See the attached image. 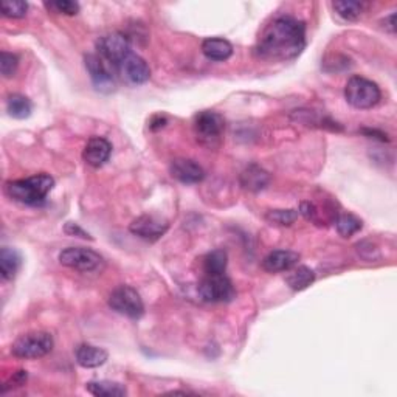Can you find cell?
<instances>
[{"mask_svg": "<svg viewBox=\"0 0 397 397\" xmlns=\"http://www.w3.org/2000/svg\"><path fill=\"white\" fill-rule=\"evenodd\" d=\"M169 174L173 176L176 181L186 185L200 183L205 178L204 168L190 159H176L171 161Z\"/></svg>", "mask_w": 397, "mask_h": 397, "instance_id": "obj_13", "label": "cell"}, {"mask_svg": "<svg viewBox=\"0 0 397 397\" xmlns=\"http://www.w3.org/2000/svg\"><path fill=\"white\" fill-rule=\"evenodd\" d=\"M300 255L292 250H274L262 259V269L269 274H281L298 266Z\"/></svg>", "mask_w": 397, "mask_h": 397, "instance_id": "obj_15", "label": "cell"}, {"mask_svg": "<svg viewBox=\"0 0 397 397\" xmlns=\"http://www.w3.org/2000/svg\"><path fill=\"white\" fill-rule=\"evenodd\" d=\"M25 382H27V371H18V372H14V376L10 379V382H8L6 385L14 384V386H22ZM6 385H4V386H6Z\"/></svg>", "mask_w": 397, "mask_h": 397, "instance_id": "obj_32", "label": "cell"}, {"mask_svg": "<svg viewBox=\"0 0 397 397\" xmlns=\"http://www.w3.org/2000/svg\"><path fill=\"white\" fill-rule=\"evenodd\" d=\"M168 228H169V222L154 214L140 216L129 225V231L132 235H135L145 240H149V243L159 240L168 231Z\"/></svg>", "mask_w": 397, "mask_h": 397, "instance_id": "obj_11", "label": "cell"}, {"mask_svg": "<svg viewBox=\"0 0 397 397\" xmlns=\"http://www.w3.org/2000/svg\"><path fill=\"white\" fill-rule=\"evenodd\" d=\"M332 6L340 18H343L345 20L360 19V16L363 14V8H365L363 4L353 2V0H340V2H334Z\"/></svg>", "mask_w": 397, "mask_h": 397, "instance_id": "obj_25", "label": "cell"}, {"mask_svg": "<svg viewBox=\"0 0 397 397\" xmlns=\"http://www.w3.org/2000/svg\"><path fill=\"white\" fill-rule=\"evenodd\" d=\"M115 72L118 73L124 81L132 85L145 84L149 81L151 78V68L147 66V62L134 51L116 67Z\"/></svg>", "mask_w": 397, "mask_h": 397, "instance_id": "obj_12", "label": "cell"}, {"mask_svg": "<svg viewBox=\"0 0 397 397\" xmlns=\"http://www.w3.org/2000/svg\"><path fill=\"white\" fill-rule=\"evenodd\" d=\"M315 281V271L306 266H295L287 271L286 283L292 291H305Z\"/></svg>", "mask_w": 397, "mask_h": 397, "instance_id": "obj_20", "label": "cell"}, {"mask_svg": "<svg viewBox=\"0 0 397 397\" xmlns=\"http://www.w3.org/2000/svg\"><path fill=\"white\" fill-rule=\"evenodd\" d=\"M363 227V222L359 217L351 214V213H343L340 214L336 219V228L340 236L343 238H351L355 233H359Z\"/></svg>", "mask_w": 397, "mask_h": 397, "instance_id": "obj_24", "label": "cell"}, {"mask_svg": "<svg viewBox=\"0 0 397 397\" xmlns=\"http://www.w3.org/2000/svg\"><path fill=\"white\" fill-rule=\"evenodd\" d=\"M306 49V25L305 22L281 16L274 19L262 30L255 47V51L259 58L275 62H287L297 59L303 50Z\"/></svg>", "mask_w": 397, "mask_h": 397, "instance_id": "obj_1", "label": "cell"}, {"mask_svg": "<svg viewBox=\"0 0 397 397\" xmlns=\"http://www.w3.org/2000/svg\"><path fill=\"white\" fill-rule=\"evenodd\" d=\"M239 181L244 190L250 193H259L264 188H267V185L270 183V174L258 165H250L240 173Z\"/></svg>", "mask_w": 397, "mask_h": 397, "instance_id": "obj_17", "label": "cell"}, {"mask_svg": "<svg viewBox=\"0 0 397 397\" xmlns=\"http://www.w3.org/2000/svg\"><path fill=\"white\" fill-rule=\"evenodd\" d=\"M202 53L209 61H227L233 54V45L222 37H208L202 42Z\"/></svg>", "mask_w": 397, "mask_h": 397, "instance_id": "obj_18", "label": "cell"}, {"mask_svg": "<svg viewBox=\"0 0 397 397\" xmlns=\"http://www.w3.org/2000/svg\"><path fill=\"white\" fill-rule=\"evenodd\" d=\"M18 66L19 58L16 54L2 51V54H0V72H2L5 78H11L16 73V70H18Z\"/></svg>", "mask_w": 397, "mask_h": 397, "instance_id": "obj_29", "label": "cell"}, {"mask_svg": "<svg viewBox=\"0 0 397 397\" xmlns=\"http://www.w3.org/2000/svg\"><path fill=\"white\" fill-rule=\"evenodd\" d=\"M365 135L369 137V138H379L380 142H388V135L384 134L382 130H377V129H363L362 130Z\"/></svg>", "mask_w": 397, "mask_h": 397, "instance_id": "obj_33", "label": "cell"}, {"mask_svg": "<svg viewBox=\"0 0 397 397\" xmlns=\"http://www.w3.org/2000/svg\"><path fill=\"white\" fill-rule=\"evenodd\" d=\"M112 145L103 137H92L84 146L83 159L92 168H101L111 159Z\"/></svg>", "mask_w": 397, "mask_h": 397, "instance_id": "obj_14", "label": "cell"}, {"mask_svg": "<svg viewBox=\"0 0 397 397\" xmlns=\"http://www.w3.org/2000/svg\"><path fill=\"white\" fill-rule=\"evenodd\" d=\"M97 51L106 64L116 70L121 62L132 53V45L129 37L123 33H111L101 36L97 41Z\"/></svg>", "mask_w": 397, "mask_h": 397, "instance_id": "obj_6", "label": "cell"}, {"mask_svg": "<svg viewBox=\"0 0 397 397\" xmlns=\"http://www.w3.org/2000/svg\"><path fill=\"white\" fill-rule=\"evenodd\" d=\"M59 262L64 267L73 269L83 274L98 271L103 269L104 259L99 253L84 247H68L59 253Z\"/></svg>", "mask_w": 397, "mask_h": 397, "instance_id": "obj_8", "label": "cell"}, {"mask_svg": "<svg viewBox=\"0 0 397 397\" xmlns=\"http://www.w3.org/2000/svg\"><path fill=\"white\" fill-rule=\"evenodd\" d=\"M0 10L5 18L10 19H22L27 16L28 11V4L22 2V0H14V2H2Z\"/></svg>", "mask_w": 397, "mask_h": 397, "instance_id": "obj_27", "label": "cell"}, {"mask_svg": "<svg viewBox=\"0 0 397 397\" xmlns=\"http://www.w3.org/2000/svg\"><path fill=\"white\" fill-rule=\"evenodd\" d=\"M22 258L18 250L11 247H4L0 250V274L5 281H13L20 269Z\"/></svg>", "mask_w": 397, "mask_h": 397, "instance_id": "obj_19", "label": "cell"}, {"mask_svg": "<svg viewBox=\"0 0 397 397\" xmlns=\"http://www.w3.org/2000/svg\"><path fill=\"white\" fill-rule=\"evenodd\" d=\"M300 212L297 209H270L266 214V221L271 225H279V227H289L298 219Z\"/></svg>", "mask_w": 397, "mask_h": 397, "instance_id": "obj_26", "label": "cell"}, {"mask_svg": "<svg viewBox=\"0 0 397 397\" xmlns=\"http://www.w3.org/2000/svg\"><path fill=\"white\" fill-rule=\"evenodd\" d=\"M166 124V118L165 116H154V118L151 120V123H149V128L152 129V130H157V129H160V128H163Z\"/></svg>", "mask_w": 397, "mask_h": 397, "instance_id": "obj_34", "label": "cell"}, {"mask_svg": "<svg viewBox=\"0 0 397 397\" xmlns=\"http://www.w3.org/2000/svg\"><path fill=\"white\" fill-rule=\"evenodd\" d=\"M64 231H66V235H68V236H76V238H81V239H92L89 233L83 230L76 222H67L66 227H64Z\"/></svg>", "mask_w": 397, "mask_h": 397, "instance_id": "obj_31", "label": "cell"}, {"mask_svg": "<svg viewBox=\"0 0 397 397\" xmlns=\"http://www.w3.org/2000/svg\"><path fill=\"white\" fill-rule=\"evenodd\" d=\"M54 340L51 334L45 331H33L20 336L11 346V353L18 359L35 360L45 357L53 351Z\"/></svg>", "mask_w": 397, "mask_h": 397, "instance_id": "obj_5", "label": "cell"}, {"mask_svg": "<svg viewBox=\"0 0 397 397\" xmlns=\"http://www.w3.org/2000/svg\"><path fill=\"white\" fill-rule=\"evenodd\" d=\"M193 130L194 137L202 146L214 149L222 143V135L225 130L224 116L213 111H202L194 116Z\"/></svg>", "mask_w": 397, "mask_h": 397, "instance_id": "obj_4", "label": "cell"}, {"mask_svg": "<svg viewBox=\"0 0 397 397\" xmlns=\"http://www.w3.org/2000/svg\"><path fill=\"white\" fill-rule=\"evenodd\" d=\"M202 262H204L205 275H222L228 266V255L222 248H217V250L207 253Z\"/></svg>", "mask_w": 397, "mask_h": 397, "instance_id": "obj_23", "label": "cell"}, {"mask_svg": "<svg viewBox=\"0 0 397 397\" xmlns=\"http://www.w3.org/2000/svg\"><path fill=\"white\" fill-rule=\"evenodd\" d=\"M75 359L80 367L92 369V368L103 367L109 359V354L103 348L83 343L75 349Z\"/></svg>", "mask_w": 397, "mask_h": 397, "instance_id": "obj_16", "label": "cell"}, {"mask_svg": "<svg viewBox=\"0 0 397 397\" xmlns=\"http://www.w3.org/2000/svg\"><path fill=\"white\" fill-rule=\"evenodd\" d=\"M109 306L116 314L138 320L145 314V303L140 293L130 286H118L109 297Z\"/></svg>", "mask_w": 397, "mask_h": 397, "instance_id": "obj_7", "label": "cell"}, {"mask_svg": "<svg viewBox=\"0 0 397 397\" xmlns=\"http://www.w3.org/2000/svg\"><path fill=\"white\" fill-rule=\"evenodd\" d=\"M31 111H33L31 101L27 97L20 95V93H11L6 98V112L13 118L25 120L31 115Z\"/></svg>", "mask_w": 397, "mask_h": 397, "instance_id": "obj_22", "label": "cell"}, {"mask_svg": "<svg viewBox=\"0 0 397 397\" xmlns=\"http://www.w3.org/2000/svg\"><path fill=\"white\" fill-rule=\"evenodd\" d=\"M85 70L92 80L93 87L101 93H111L115 90V78L112 73V68L106 64V61L99 54L89 53L84 56Z\"/></svg>", "mask_w": 397, "mask_h": 397, "instance_id": "obj_10", "label": "cell"}, {"mask_svg": "<svg viewBox=\"0 0 397 397\" xmlns=\"http://www.w3.org/2000/svg\"><path fill=\"white\" fill-rule=\"evenodd\" d=\"M345 98L353 107L367 111V109L376 107L380 103L382 92L374 81L354 75L349 78L345 85Z\"/></svg>", "mask_w": 397, "mask_h": 397, "instance_id": "obj_3", "label": "cell"}, {"mask_svg": "<svg viewBox=\"0 0 397 397\" xmlns=\"http://www.w3.org/2000/svg\"><path fill=\"white\" fill-rule=\"evenodd\" d=\"M200 298L207 303H228L235 298V287L231 279L222 275H207L199 284Z\"/></svg>", "mask_w": 397, "mask_h": 397, "instance_id": "obj_9", "label": "cell"}, {"mask_svg": "<svg viewBox=\"0 0 397 397\" xmlns=\"http://www.w3.org/2000/svg\"><path fill=\"white\" fill-rule=\"evenodd\" d=\"M85 390L97 397H123L128 394L126 386L111 380H97V382H89L85 385Z\"/></svg>", "mask_w": 397, "mask_h": 397, "instance_id": "obj_21", "label": "cell"}, {"mask_svg": "<svg viewBox=\"0 0 397 397\" xmlns=\"http://www.w3.org/2000/svg\"><path fill=\"white\" fill-rule=\"evenodd\" d=\"M54 188V178L50 174H36L5 185V191L13 200L28 207L45 205L47 197Z\"/></svg>", "mask_w": 397, "mask_h": 397, "instance_id": "obj_2", "label": "cell"}, {"mask_svg": "<svg viewBox=\"0 0 397 397\" xmlns=\"http://www.w3.org/2000/svg\"><path fill=\"white\" fill-rule=\"evenodd\" d=\"M300 214H303L306 217L307 221H312V222H318V208L312 204V202H303L301 208H300Z\"/></svg>", "mask_w": 397, "mask_h": 397, "instance_id": "obj_30", "label": "cell"}, {"mask_svg": "<svg viewBox=\"0 0 397 397\" xmlns=\"http://www.w3.org/2000/svg\"><path fill=\"white\" fill-rule=\"evenodd\" d=\"M45 6L49 8V10H53L59 14H66V16H75L81 10L80 4L72 2V0H56V2H47Z\"/></svg>", "mask_w": 397, "mask_h": 397, "instance_id": "obj_28", "label": "cell"}]
</instances>
